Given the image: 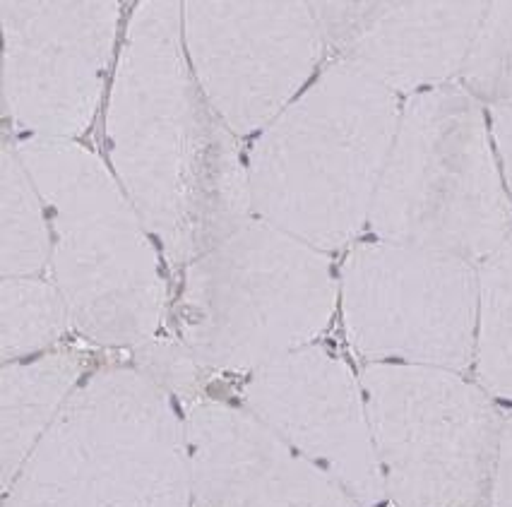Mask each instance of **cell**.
<instances>
[{
    "label": "cell",
    "instance_id": "1",
    "mask_svg": "<svg viewBox=\"0 0 512 507\" xmlns=\"http://www.w3.org/2000/svg\"><path fill=\"white\" fill-rule=\"evenodd\" d=\"M106 140L125 195L174 265H190L253 217L234 133L190 68L181 3L130 13Z\"/></svg>",
    "mask_w": 512,
    "mask_h": 507
},
{
    "label": "cell",
    "instance_id": "2",
    "mask_svg": "<svg viewBox=\"0 0 512 507\" xmlns=\"http://www.w3.org/2000/svg\"><path fill=\"white\" fill-rule=\"evenodd\" d=\"M400 97L335 58L260 133L246 164L255 217L320 253L361 231L400 125Z\"/></svg>",
    "mask_w": 512,
    "mask_h": 507
},
{
    "label": "cell",
    "instance_id": "3",
    "mask_svg": "<svg viewBox=\"0 0 512 507\" xmlns=\"http://www.w3.org/2000/svg\"><path fill=\"white\" fill-rule=\"evenodd\" d=\"M186 423L138 368L92 373L63 404L3 507H188Z\"/></svg>",
    "mask_w": 512,
    "mask_h": 507
},
{
    "label": "cell",
    "instance_id": "4",
    "mask_svg": "<svg viewBox=\"0 0 512 507\" xmlns=\"http://www.w3.org/2000/svg\"><path fill=\"white\" fill-rule=\"evenodd\" d=\"M13 149L49 205L53 274L75 330L104 347L157 337L166 301L157 253L104 161L56 137Z\"/></svg>",
    "mask_w": 512,
    "mask_h": 507
},
{
    "label": "cell",
    "instance_id": "5",
    "mask_svg": "<svg viewBox=\"0 0 512 507\" xmlns=\"http://www.w3.org/2000/svg\"><path fill=\"white\" fill-rule=\"evenodd\" d=\"M368 222L380 241L469 262L512 234V200L474 94L448 82L402 106Z\"/></svg>",
    "mask_w": 512,
    "mask_h": 507
},
{
    "label": "cell",
    "instance_id": "6",
    "mask_svg": "<svg viewBox=\"0 0 512 507\" xmlns=\"http://www.w3.org/2000/svg\"><path fill=\"white\" fill-rule=\"evenodd\" d=\"M339 284L320 250L248 217L186 270L181 342L207 371L255 373L327 330Z\"/></svg>",
    "mask_w": 512,
    "mask_h": 507
},
{
    "label": "cell",
    "instance_id": "7",
    "mask_svg": "<svg viewBox=\"0 0 512 507\" xmlns=\"http://www.w3.org/2000/svg\"><path fill=\"white\" fill-rule=\"evenodd\" d=\"M361 385L392 503L484 507L505 419L484 387L409 363H373Z\"/></svg>",
    "mask_w": 512,
    "mask_h": 507
},
{
    "label": "cell",
    "instance_id": "8",
    "mask_svg": "<svg viewBox=\"0 0 512 507\" xmlns=\"http://www.w3.org/2000/svg\"><path fill=\"white\" fill-rule=\"evenodd\" d=\"M344 330L363 359L467 371L474 366L479 270L438 250L363 241L339 277Z\"/></svg>",
    "mask_w": 512,
    "mask_h": 507
},
{
    "label": "cell",
    "instance_id": "9",
    "mask_svg": "<svg viewBox=\"0 0 512 507\" xmlns=\"http://www.w3.org/2000/svg\"><path fill=\"white\" fill-rule=\"evenodd\" d=\"M183 44L207 101L241 137L299 97L325 51L311 3H186Z\"/></svg>",
    "mask_w": 512,
    "mask_h": 507
},
{
    "label": "cell",
    "instance_id": "10",
    "mask_svg": "<svg viewBox=\"0 0 512 507\" xmlns=\"http://www.w3.org/2000/svg\"><path fill=\"white\" fill-rule=\"evenodd\" d=\"M118 3H3L5 113L39 137L70 140L92 123Z\"/></svg>",
    "mask_w": 512,
    "mask_h": 507
},
{
    "label": "cell",
    "instance_id": "11",
    "mask_svg": "<svg viewBox=\"0 0 512 507\" xmlns=\"http://www.w3.org/2000/svg\"><path fill=\"white\" fill-rule=\"evenodd\" d=\"M243 402L339 483L356 505L383 503L366 395L347 361L320 344H308L250 373Z\"/></svg>",
    "mask_w": 512,
    "mask_h": 507
},
{
    "label": "cell",
    "instance_id": "12",
    "mask_svg": "<svg viewBox=\"0 0 512 507\" xmlns=\"http://www.w3.org/2000/svg\"><path fill=\"white\" fill-rule=\"evenodd\" d=\"M186 438L200 507H359L250 409L200 399L188 407Z\"/></svg>",
    "mask_w": 512,
    "mask_h": 507
},
{
    "label": "cell",
    "instance_id": "13",
    "mask_svg": "<svg viewBox=\"0 0 512 507\" xmlns=\"http://www.w3.org/2000/svg\"><path fill=\"white\" fill-rule=\"evenodd\" d=\"M488 3H311L325 46L390 92L460 75Z\"/></svg>",
    "mask_w": 512,
    "mask_h": 507
},
{
    "label": "cell",
    "instance_id": "14",
    "mask_svg": "<svg viewBox=\"0 0 512 507\" xmlns=\"http://www.w3.org/2000/svg\"><path fill=\"white\" fill-rule=\"evenodd\" d=\"M85 363L82 351L63 349L3 368V488L61 414Z\"/></svg>",
    "mask_w": 512,
    "mask_h": 507
},
{
    "label": "cell",
    "instance_id": "15",
    "mask_svg": "<svg viewBox=\"0 0 512 507\" xmlns=\"http://www.w3.org/2000/svg\"><path fill=\"white\" fill-rule=\"evenodd\" d=\"M474 371L486 392L512 402V234L479 267Z\"/></svg>",
    "mask_w": 512,
    "mask_h": 507
},
{
    "label": "cell",
    "instance_id": "16",
    "mask_svg": "<svg viewBox=\"0 0 512 507\" xmlns=\"http://www.w3.org/2000/svg\"><path fill=\"white\" fill-rule=\"evenodd\" d=\"M37 193L15 149L3 145V277H37L49 265L51 229Z\"/></svg>",
    "mask_w": 512,
    "mask_h": 507
},
{
    "label": "cell",
    "instance_id": "17",
    "mask_svg": "<svg viewBox=\"0 0 512 507\" xmlns=\"http://www.w3.org/2000/svg\"><path fill=\"white\" fill-rule=\"evenodd\" d=\"M70 325L56 284L39 277H3V361L44 351Z\"/></svg>",
    "mask_w": 512,
    "mask_h": 507
},
{
    "label": "cell",
    "instance_id": "18",
    "mask_svg": "<svg viewBox=\"0 0 512 507\" xmlns=\"http://www.w3.org/2000/svg\"><path fill=\"white\" fill-rule=\"evenodd\" d=\"M460 80L491 106L512 104V3H488Z\"/></svg>",
    "mask_w": 512,
    "mask_h": 507
},
{
    "label": "cell",
    "instance_id": "19",
    "mask_svg": "<svg viewBox=\"0 0 512 507\" xmlns=\"http://www.w3.org/2000/svg\"><path fill=\"white\" fill-rule=\"evenodd\" d=\"M135 368L145 373L171 397L181 399L186 407L205 399V371L195 354L183 342L154 337L135 349Z\"/></svg>",
    "mask_w": 512,
    "mask_h": 507
},
{
    "label": "cell",
    "instance_id": "20",
    "mask_svg": "<svg viewBox=\"0 0 512 507\" xmlns=\"http://www.w3.org/2000/svg\"><path fill=\"white\" fill-rule=\"evenodd\" d=\"M491 507H512V414L503 419L491 481Z\"/></svg>",
    "mask_w": 512,
    "mask_h": 507
},
{
    "label": "cell",
    "instance_id": "21",
    "mask_svg": "<svg viewBox=\"0 0 512 507\" xmlns=\"http://www.w3.org/2000/svg\"><path fill=\"white\" fill-rule=\"evenodd\" d=\"M491 140L500 159V174L505 176L512 195V104L491 106Z\"/></svg>",
    "mask_w": 512,
    "mask_h": 507
}]
</instances>
